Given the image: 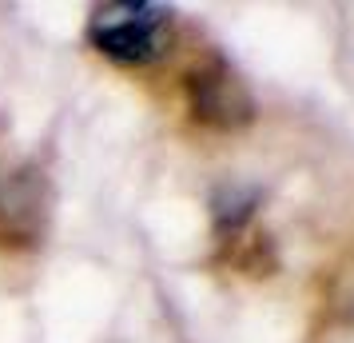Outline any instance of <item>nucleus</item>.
<instances>
[{"mask_svg": "<svg viewBox=\"0 0 354 343\" xmlns=\"http://www.w3.org/2000/svg\"><path fill=\"white\" fill-rule=\"evenodd\" d=\"M48 212V192H44V172L24 168L8 176L0 188V220L12 231H36Z\"/></svg>", "mask_w": 354, "mask_h": 343, "instance_id": "nucleus-3", "label": "nucleus"}, {"mask_svg": "<svg viewBox=\"0 0 354 343\" xmlns=\"http://www.w3.org/2000/svg\"><path fill=\"white\" fill-rule=\"evenodd\" d=\"M88 44L115 64H151L167 52L171 40V8L151 0H108L88 17Z\"/></svg>", "mask_w": 354, "mask_h": 343, "instance_id": "nucleus-1", "label": "nucleus"}, {"mask_svg": "<svg viewBox=\"0 0 354 343\" xmlns=\"http://www.w3.org/2000/svg\"><path fill=\"white\" fill-rule=\"evenodd\" d=\"M263 204V188L259 184H243V180H227L211 192V224L215 236H239L255 208Z\"/></svg>", "mask_w": 354, "mask_h": 343, "instance_id": "nucleus-4", "label": "nucleus"}, {"mask_svg": "<svg viewBox=\"0 0 354 343\" xmlns=\"http://www.w3.org/2000/svg\"><path fill=\"white\" fill-rule=\"evenodd\" d=\"M187 92V112L215 132H239L247 124H255V92L243 80V72L223 56H211L203 64H195L183 80Z\"/></svg>", "mask_w": 354, "mask_h": 343, "instance_id": "nucleus-2", "label": "nucleus"}]
</instances>
